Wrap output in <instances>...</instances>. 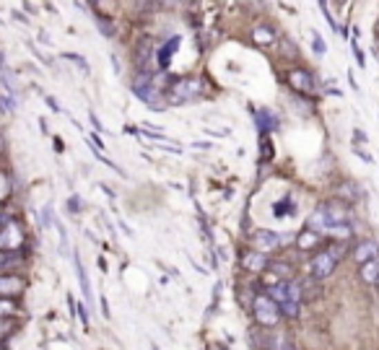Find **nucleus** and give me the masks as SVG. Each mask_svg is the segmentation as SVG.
<instances>
[{"label":"nucleus","instance_id":"obj_1","mask_svg":"<svg viewBox=\"0 0 379 350\" xmlns=\"http://www.w3.org/2000/svg\"><path fill=\"white\" fill-rule=\"evenodd\" d=\"M200 94H203L200 78H179V81H174V84L166 88V101L172 106H182V104L195 101Z\"/></svg>","mask_w":379,"mask_h":350},{"label":"nucleus","instance_id":"obj_2","mask_svg":"<svg viewBox=\"0 0 379 350\" xmlns=\"http://www.w3.org/2000/svg\"><path fill=\"white\" fill-rule=\"evenodd\" d=\"M252 314H255L257 324H262V327H275L278 319H281V307L268 293H257L252 298Z\"/></svg>","mask_w":379,"mask_h":350},{"label":"nucleus","instance_id":"obj_3","mask_svg":"<svg viewBox=\"0 0 379 350\" xmlns=\"http://www.w3.org/2000/svg\"><path fill=\"white\" fill-rule=\"evenodd\" d=\"M338 265H340V262H338L327 249H320V252L309 260V275H312L314 280H325V278H330L336 273Z\"/></svg>","mask_w":379,"mask_h":350},{"label":"nucleus","instance_id":"obj_4","mask_svg":"<svg viewBox=\"0 0 379 350\" xmlns=\"http://www.w3.org/2000/svg\"><path fill=\"white\" fill-rule=\"evenodd\" d=\"M249 239H252L255 252H262V255H271V252H275V249H281L283 246L281 233L268 231V229H255V231L249 233Z\"/></svg>","mask_w":379,"mask_h":350},{"label":"nucleus","instance_id":"obj_5","mask_svg":"<svg viewBox=\"0 0 379 350\" xmlns=\"http://www.w3.org/2000/svg\"><path fill=\"white\" fill-rule=\"evenodd\" d=\"M133 91H135V96H141L146 104H151L153 109H162V94H159V88H156V84L151 81V75L148 73H141V78L133 84Z\"/></svg>","mask_w":379,"mask_h":350},{"label":"nucleus","instance_id":"obj_6","mask_svg":"<svg viewBox=\"0 0 379 350\" xmlns=\"http://www.w3.org/2000/svg\"><path fill=\"white\" fill-rule=\"evenodd\" d=\"M289 84H291V88L299 91V94H314V88H317L314 75L309 73V70H304V68H293L291 73H289Z\"/></svg>","mask_w":379,"mask_h":350},{"label":"nucleus","instance_id":"obj_7","mask_svg":"<svg viewBox=\"0 0 379 350\" xmlns=\"http://www.w3.org/2000/svg\"><path fill=\"white\" fill-rule=\"evenodd\" d=\"M23 244V236L19 231L16 223H8L3 231H0V252H19V246Z\"/></svg>","mask_w":379,"mask_h":350},{"label":"nucleus","instance_id":"obj_8","mask_svg":"<svg viewBox=\"0 0 379 350\" xmlns=\"http://www.w3.org/2000/svg\"><path fill=\"white\" fill-rule=\"evenodd\" d=\"M353 260H356L358 265H364V262H371V260H379V244L377 242H371V239H367V242H358L356 246H353Z\"/></svg>","mask_w":379,"mask_h":350},{"label":"nucleus","instance_id":"obj_9","mask_svg":"<svg viewBox=\"0 0 379 350\" xmlns=\"http://www.w3.org/2000/svg\"><path fill=\"white\" fill-rule=\"evenodd\" d=\"M296 246L304 249V252H312L317 246H322V233L312 231V229H302L296 233Z\"/></svg>","mask_w":379,"mask_h":350},{"label":"nucleus","instance_id":"obj_10","mask_svg":"<svg viewBox=\"0 0 379 350\" xmlns=\"http://www.w3.org/2000/svg\"><path fill=\"white\" fill-rule=\"evenodd\" d=\"M135 57H138V60H135V63H138V68H141V73H148L151 75V60H153V42L151 39H143L141 44H138V55H135Z\"/></svg>","mask_w":379,"mask_h":350},{"label":"nucleus","instance_id":"obj_11","mask_svg":"<svg viewBox=\"0 0 379 350\" xmlns=\"http://www.w3.org/2000/svg\"><path fill=\"white\" fill-rule=\"evenodd\" d=\"M23 291V280L19 275H0V298H11Z\"/></svg>","mask_w":379,"mask_h":350},{"label":"nucleus","instance_id":"obj_12","mask_svg":"<svg viewBox=\"0 0 379 350\" xmlns=\"http://www.w3.org/2000/svg\"><path fill=\"white\" fill-rule=\"evenodd\" d=\"M358 275H361V280H364L367 286H377V280H379V260H371V262L358 265Z\"/></svg>","mask_w":379,"mask_h":350},{"label":"nucleus","instance_id":"obj_13","mask_svg":"<svg viewBox=\"0 0 379 350\" xmlns=\"http://www.w3.org/2000/svg\"><path fill=\"white\" fill-rule=\"evenodd\" d=\"M268 255H262V252H247V255L242 257V267H247V270H265L268 267Z\"/></svg>","mask_w":379,"mask_h":350},{"label":"nucleus","instance_id":"obj_14","mask_svg":"<svg viewBox=\"0 0 379 350\" xmlns=\"http://www.w3.org/2000/svg\"><path fill=\"white\" fill-rule=\"evenodd\" d=\"M336 197L340 202L351 205V202H356V197H358V187L353 184V182H343V184H340V187L336 190Z\"/></svg>","mask_w":379,"mask_h":350},{"label":"nucleus","instance_id":"obj_15","mask_svg":"<svg viewBox=\"0 0 379 350\" xmlns=\"http://www.w3.org/2000/svg\"><path fill=\"white\" fill-rule=\"evenodd\" d=\"M76 275H78V280H81V291H84V296H86V307L91 309V301H94V296H91V283H88V275L84 273V265H81V260H78V255H76Z\"/></svg>","mask_w":379,"mask_h":350},{"label":"nucleus","instance_id":"obj_16","mask_svg":"<svg viewBox=\"0 0 379 350\" xmlns=\"http://www.w3.org/2000/svg\"><path fill=\"white\" fill-rule=\"evenodd\" d=\"M177 47H179V37H172V42H166L162 47V52H159V65H162V68H166V65H169L172 55L177 52Z\"/></svg>","mask_w":379,"mask_h":350},{"label":"nucleus","instance_id":"obj_17","mask_svg":"<svg viewBox=\"0 0 379 350\" xmlns=\"http://www.w3.org/2000/svg\"><path fill=\"white\" fill-rule=\"evenodd\" d=\"M327 252L336 257L338 262L343 260V257H348L351 252H353V246H351V242H333V244L327 246Z\"/></svg>","mask_w":379,"mask_h":350},{"label":"nucleus","instance_id":"obj_18","mask_svg":"<svg viewBox=\"0 0 379 350\" xmlns=\"http://www.w3.org/2000/svg\"><path fill=\"white\" fill-rule=\"evenodd\" d=\"M268 270H271L275 278H281V280H291L293 278V270L286 262H268Z\"/></svg>","mask_w":379,"mask_h":350},{"label":"nucleus","instance_id":"obj_19","mask_svg":"<svg viewBox=\"0 0 379 350\" xmlns=\"http://www.w3.org/2000/svg\"><path fill=\"white\" fill-rule=\"evenodd\" d=\"M299 309H302V304H299V301H286V304H281V317L296 319V317H299Z\"/></svg>","mask_w":379,"mask_h":350},{"label":"nucleus","instance_id":"obj_20","mask_svg":"<svg viewBox=\"0 0 379 350\" xmlns=\"http://www.w3.org/2000/svg\"><path fill=\"white\" fill-rule=\"evenodd\" d=\"M16 311L19 309H16V304H13L11 298H0V319H11Z\"/></svg>","mask_w":379,"mask_h":350},{"label":"nucleus","instance_id":"obj_21","mask_svg":"<svg viewBox=\"0 0 379 350\" xmlns=\"http://www.w3.org/2000/svg\"><path fill=\"white\" fill-rule=\"evenodd\" d=\"M252 37L257 39V44H271V42H273V32H268V29H262V26H257V29L252 32Z\"/></svg>","mask_w":379,"mask_h":350},{"label":"nucleus","instance_id":"obj_22","mask_svg":"<svg viewBox=\"0 0 379 350\" xmlns=\"http://www.w3.org/2000/svg\"><path fill=\"white\" fill-rule=\"evenodd\" d=\"M63 60H70L73 65H78L81 70H86V73H88V63L84 60V57H81V55H76V52H63Z\"/></svg>","mask_w":379,"mask_h":350},{"label":"nucleus","instance_id":"obj_23","mask_svg":"<svg viewBox=\"0 0 379 350\" xmlns=\"http://www.w3.org/2000/svg\"><path fill=\"white\" fill-rule=\"evenodd\" d=\"M312 50H314V52H317V55H320V57H322V55L327 52L325 39H322V37H320V34H317V32L312 34Z\"/></svg>","mask_w":379,"mask_h":350},{"label":"nucleus","instance_id":"obj_24","mask_svg":"<svg viewBox=\"0 0 379 350\" xmlns=\"http://www.w3.org/2000/svg\"><path fill=\"white\" fill-rule=\"evenodd\" d=\"M351 50H353V57H356V63H358V68H367V57H364V50L358 47V42L353 39L351 42Z\"/></svg>","mask_w":379,"mask_h":350},{"label":"nucleus","instance_id":"obj_25","mask_svg":"<svg viewBox=\"0 0 379 350\" xmlns=\"http://www.w3.org/2000/svg\"><path fill=\"white\" fill-rule=\"evenodd\" d=\"M13 329H16V324H13L11 319H0V340L13 335Z\"/></svg>","mask_w":379,"mask_h":350},{"label":"nucleus","instance_id":"obj_26","mask_svg":"<svg viewBox=\"0 0 379 350\" xmlns=\"http://www.w3.org/2000/svg\"><path fill=\"white\" fill-rule=\"evenodd\" d=\"M97 26H99V32L104 34V37H115V26L109 21H104V19H97Z\"/></svg>","mask_w":379,"mask_h":350},{"label":"nucleus","instance_id":"obj_27","mask_svg":"<svg viewBox=\"0 0 379 350\" xmlns=\"http://www.w3.org/2000/svg\"><path fill=\"white\" fill-rule=\"evenodd\" d=\"M11 195V184H8V177L6 174H0V200H6Z\"/></svg>","mask_w":379,"mask_h":350},{"label":"nucleus","instance_id":"obj_28","mask_svg":"<svg viewBox=\"0 0 379 350\" xmlns=\"http://www.w3.org/2000/svg\"><path fill=\"white\" fill-rule=\"evenodd\" d=\"M52 205H44V211H42V229H50L52 226Z\"/></svg>","mask_w":379,"mask_h":350},{"label":"nucleus","instance_id":"obj_29","mask_svg":"<svg viewBox=\"0 0 379 350\" xmlns=\"http://www.w3.org/2000/svg\"><path fill=\"white\" fill-rule=\"evenodd\" d=\"M320 8H322V13H325V19H327V23H330V29H338L336 19H333V16H330V11H327V0H320Z\"/></svg>","mask_w":379,"mask_h":350},{"label":"nucleus","instance_id":"obj_30","mask_svg":"<svg viewBox=\"0 0 379 350\" xmlns=\"http://www.w3.org/2000/svg\"><path fill=\"white\" fill-rule=\"evenodd\" d=\"M353 140H358V146H364V143H367V133H364V130H353Z\"/></svg>","mask_w":379,"mask_h":350},{"label":"nucleus","instance_id":"obj_31","mask_svg":"<svg viewBox=\"0 0 379 350\" xmlns=\"http://www.w3.org/2000/svg\"><path fill=\"white\" fill-rule=\"evenodd\" d=\"M353 153H356V156H361V159L367 161V164H371V161H374V159H371V156H369V153H367V150H361V148H358V146H353Z\"/></svg>","mask_w":379,"mask_h":350},{"label":"nucleus","instance_id":"obj_32","mask_svg":"<svg viewBox=\"0 0 379 350\" xmlns=\"http://www.w3.org/2000/svg\"><path fill=\"white\" fill-rule=\"evenodd\" d=\"M88 119H91V122H94V128H97L99 133H104V125H101V122H99V117L94 115V112H88Z\"/></svg>","mask_w":379,"mask_h":350},{"label":"nucleus","instance_id":"obj_33","mask_svg":"<svg viewBox=\"0 0 379 350\" xmlns=\"http://www.w3.org/2000/svg\"><path fill=\"white\" fill-rule=\"evenodd\" d=\"M146 138H151V140H164V135L159 133V130H146Z\"/></svg>","mask_w":379,"mask_h":350},{"label":"nucleus","instance_id":"obj_34","mask_svg":"<svg viewBox=\"0 0 379 350\" xmlns=\"http://www.w3.org/2000/svg\"><path fill=\"white\" fill-rule=\"evenodd\" d=\"M68 205H70V211H73V213L81 211V200H78V197H70V202H68Z\"/></svg>","mask_w":379,"mask_h":350},{"label":"nucleus","instance_id":"obj_35","mask_svg":"<svg viewBox=\"0 0 379 350\" xmlns=\"http://www.w3.org/2000/svg\"><path fill=\"white\" fill-rule=\"evenodd\" d=\"M195 148H200V150H211L213 148V143H206V140H200V143H193Z\"/></svg>","mask_w":379,"mask_h":350},{"label":"nucleus","instance_id":"obj_36","mask_svg":"<svg viewBox=\"0 0 379 350\" xmlns=\"http://www.w3.org/2000/svg\"><path fill=\"white\" fill-rule=\"evenodd\" d=\"M13 19H16V21H21V23H29V19H26L21 11H13Z\"/></svg>","mask_w":379,"mask_h":350},{"label":"nucleus","instance_id":"obj_37","mask_svg":"<svg viewBox=\"0 0 379 350\" xmlns=\"http://www.w3.org/2000/svg\"><path fill=\"white\" fill-rule=\"evenodd\" d=\"M47 104H50V109H55V112H60V106H57V101H55L52 96H47Z\"/></svg>","mask_w":379,"mask_h":350},{"label":"nucleus","instance_id":"obj_38","mask_svg":"<svg viewBox=\"0 0 379 350\" xmlns=\"http://www.w3.org/2000/svg\"><path fill=\"white\" fill-rule=\"evenodd\" d=\"M39 42L50 44V42H52V39H50V34H47V32H42V34H39Z\"/></svg>","mask_w":379,"mask_h":350},{"label":"nucleus","instance_id":"obj_39","mask_svg":"<svg viewBox=\"0 0 379 350\" xmlns=\"http://www.w3.org/2000/svg\"><path fill=\"white\" fill-rule=\"evenodd\" d=\"M101 314H104V317H109V307H107V301H104V298H101Z\"/></svg>","mask_w":379,"mask_h":350},{"label":"nucleus","instance_id":"obj_40","mask_svg":"<svg viewBox=\"0 0 379 350\" xmlns=\"http://www.w3.org/2000/svg\"><path fill=\"white\" fill-rule=\"evenodd\" d=\"M101 192H107L109 197H115V190H112V187H107V184H101Z\"/></svg>","mask_w":379,"mask_h":350},{"label":"nucleus","instance_id":"obj_41","mask_svg":"<svg viewBox=\"0 0 379 350\" xmlns=\"http://www.w3.org/2000/svg\"><path fill=\"white\" fill-rule=\"evenodd\" d=\"M162 6H177V3H182V0H159Z\"/></svg>","mask_w":379,"mask_h":350},{"label":"nucleus","instance_id":"obj_42","mask_svg":"<svg viewBox=\"0 0 379 350\" xmlns=\"http://www.w3.org/2000/svg\"><path fill=\"white\" fill-rule=\"evenodd\" d=\"M6 257H8V252H0V270H3V265H6Z\"/></svg>","mask_w":379,"mask_h":350},{"label":"nucleus","instance_id":"obj_43","mask_svg":"<svg viewBox=\"0 0 379 350\" xmlns=\"http://www.w3.org/2000/svg\"><path fill=\"white\" fill-rule=\"evenodd\" d=\"M377 293H379V280H377Z\"/></svg>","mask_w":379,"mask_h":350},{"label":"nucleus","instance_id":"obj_44","mask_svg":"<svg viewBox=\"0 0 379 350\" xmlns=\"http://www.w3.org/2000/svg\"><path fill=\"white\" fill-rule=\"evenodd\" d=\"M283 350H293V348H283Z\"/></svg>","mask_w":379,"mask_h":350},{"label":"nucleus","instance_id":"obj_45","mask_svg":"<svg viewBox=\"0 0 379 350\" xmlns=\"http://www.w3.org/2000/svg\"><path fill=\"white\" fill-rule=\"evenodd\" d=\"M0 350H6V348H3V345H0Z\"/></svg>","mask_w":379,"mask_h":350}]
</instances>
